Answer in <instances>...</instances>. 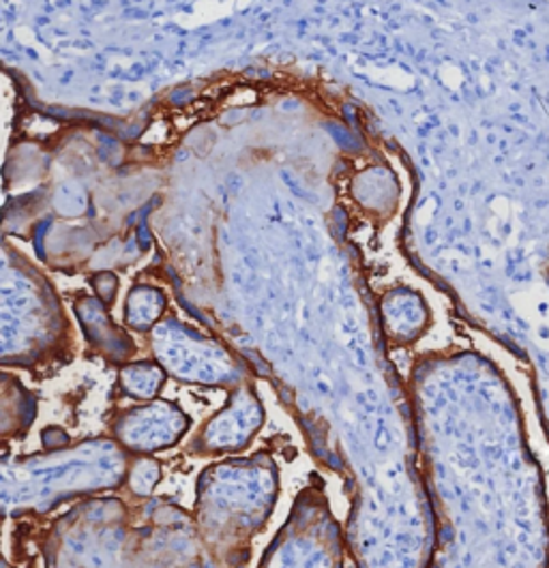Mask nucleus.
Instances as JSON below:
<instances>
[{
	"instance_id": "nucleus-1",
	"label": "nucleus",
	"mask_w": 549,
	"mask_h": 568,
	"mask_svg": "<svg viewBox=\"0 0 549 568\" xmlns=\"http://www.w3.org/2000/svg\"><path fill=\"white\" fill-rule=\"evenodd\" d=\"M160 466L155 462H142L140 466H135L131 483L138 494H149L153 485L160 480Z\"/></svg>"
}]
</instances>
